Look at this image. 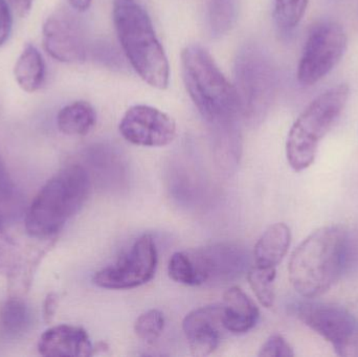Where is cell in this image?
Returning <instances> with one entry per match:
<instances>
[{
    "instance_id": "obj_1",
    "label": "cell",
    "mask_w": 358,
    "mask_h": 357,
    "mask_svg": "<svg viewBox=\"0 0 358 357\" xmlns=\"http://www.w3.org/2000/svg\"><path fill=\"white\" fill-rule=\"evenodd\" d=\"M348 252V234L341 226L311 233L292 253L288 272L294 289L306 299L327 293L342 276Z\"/></svg>"
},
{
    "instance_id": "obj_2",
    "label": "cell",
    "mask_w": 358,
    "mask_h": 357,
    "mask_svg": "<svg viewBox=\"0 0 358 357\" xmlns=\"http://www.w3.org/2000/svg\"><path fill=\"white\" fill-rule=\"evenodd\" d=\"M90 191V173L82 166H67L57 172L27 211V234L35 239L57 238L65 224L83 207Z\"/></svg>"
},
{
    "instance_id": "obj_3",
    "label": "cell",
    "mask_w": 358,
    "mask_h": 357,
    "mask_svg": "<svg viewBox=\"0 0 358 357\" xmlns=\"http://www.w3.org/2000/svg\"><path fill=\"white\" fill-rule=\"evenodd\" d=\"M113 19L124 54L134 71L149 85L166 89L169 62L148 13L134 1L115 0Z\"/></svg>"
},
{
    "instance_id": "obj_4",
    "label": "cell",
    "mask_w": 358,
    "mask_h": 357,
    "mask_svg": "<svg viewBox=\"0 0 358 357\" xmlns=\"http://www.w3.org/2000/svg\"><path fill=\"white\" fill-rule=\"evenodd\" d=\"M181 71L189 98L208 126L239 121L235 87L229 83L210 52L199 44L181 52Z\"/></svg>"
},
{
    "instance_id": "obj_5",
    "label": "cell",
    "mask_w": 358,
    "mask_h": 357,
    "mask_svg": "<svg viewBox=\"0 0 358 357\" xmlns=\"http://www.w3.org/2000/svg\"><path fill=\"white\" fill-rule=\"evenodd\" d=\"M349 86L340 84L315 99L290 128L286 140V156L294 171L313 165L317 147L342 115L349 99Z\"/></svg>"
},
{
    "instance_id": "obj_6",
    "label": "cell",
    "mask_w": 358,
    "mask_h": 357,
    "mask_svg": "<svg viewBox=\"0 0 358 357\" xmlns=\"http://www.w3.org/2000/svg\"><path fill=\"white\" fill-rule=\"evenodd\" d=\"M277 75L264 50L243 46L235 61V87L240 117L250 126L262 123L277 92Z\"/></svg>"
},
{
    "instance_id": "obj_7",
    "label": "cell",
    "mask_w": 358,
    "mask_h": 357,
    "mask_svg": "<svg viewBox=\"0 0 358 357\" xmlns=\"http://www.w3.org/2000/svg\"><path fill=\"white\" fill-rule=\"evenodd\" d=\"M348 37L336 21H321L309 31L298 66V81L313 86L325 78L344 57Z\"/></svg>"
},
{
    "instance_id": "obj_8",
    "label": "cell",
    "mask_w": 358,
    "mask_h": 357,
    "mask_svg": "<svg viewBox=\"0 0 358 357\" xmlns=\"http://www.w3.org/2000/svg\"><path fill=\"white\" fill-rule=\"evenodd\" d=\"M298 318L329 342L338 356H358V320L343 306L306 301L296 307Z\"/></svg>"
},
{
    "instance_id": "obj_9",
    "label": "cell",
    "mask_w": 358,
    "mask_h": 357,
    "mask_svg": "<svg viewBox=\"0 0 358 357\" xmlns=\"http://www.w3.org/2000/svg\"><path fill=\"white\" fill-rule=\"evenodd\" d=\"M157 266V249L150 235H144L113 265L96 272L92 282L105 289H131L152 280Z\"/></svg>"
},
{
    "instance_id": "obj_10",
    "label": "cell",
    "mask_w": 358,
    "mask_h": 357,
    "mask_svg": "<svg viewBox=\"0 0 358 357\" xmlns=\"http://www.w3.org/2000/svg\"><path fill=\"white\" fill-rule=\"evenodd\" d=\"M187 253L195 272L197 286L208 282L236 280L250 268L248 251L236 243H215Z\"/></svg>"
},
{
    "instance_id": "obj_11",
    "label": "cell",
    "mask_w": 358,
    "mask_h": 357,
    "mask_svg": "<svg viewBox=\"0 0 358 357\" xmlns=\"http://www.w3.org/2000/svg\"><path fill=\"white\" fill-rule=\"evenodd\" d=\"M42 42L45 52L63 63H82L87 57V43L78 17L66 8L52 13L43 24Z\"/></svg>"
},
{
    "instance_id": "obj_12",
    "label": "cell",
    "mask_w": 358,
    "mask_h": 357,
    "mask_svg": "<svg viewBox=\"0 0 358 357\" xmlns=\"http://www.w3.org/2000/svg\"><path fill=\"white\" fill-rule=\"evenodd\" d=\"M120 132L136 146L164 147L176 140L178 127L167 113L148 105H134L122 117Z\"/></svg>"
},
{
    "instance_id": "obj_13",
    "label": "cell",
    "mask_w": 358,
    "mask_h": 357,
    "mask_svg": "<svg viewBox=\"0 0 358 357\" xmlns=\"http://www.w3.org/2000/svg\"><path fill=\"white\" fill-rule=\"evenodd\" d=\"M183 333L194 356H210L218 348L222 330V308L218 304L197 308L187 314Z\"/></svg>"
},
{
    "instance_id": "obj_14",
    "label": "cell",
    "mask_w": 358,
    "mask_h": 357,
    "mask_svg": "<svg viewBox=\"0 0 358 357\" xmlns=\"http://www.w3.org/2000/svg\"><path fill=\"white\" fill-rule=\"evenodd\" d=\"M38 351L48 357H87L94 354V347L82 327L58 325L44 331L38 342Z\"/></svg>"
},
{
    "instance_id": "obj_15",
    "label": "cell",
    "mask_w": 358,
    "mask_h": 357,
    "mask_svg": "<svg viewBox=\"0 0 358 357\" xmlns=\"http://www.w3.org/2000/svg\"><path fill=\"white\" fill-rule=\"evenodd\" d=\"M221 308L223 327L234 335H243L252 330L260 316L256 304L237 286L225 291Z\"/></svg>"
},
{
    "instance_id": "obj_16",
    "label": "cell",
    "mask_w": 358,
    "mask_h": 357,
    "mask_svg": "<svg viewBox=\"0 0 358 357\" xmlns=\"http://www.w3.org/2000/svg\"><path fill=\"white\" fill-rule=\"evenodd\" d=\"M215 163L223 173L234 171L242 153V136L239 121L225 122L210 126Z\"/></svg>"
},
{
    "instance_id": "obj_17",
    "label": "cell",
    "mask_w": 358,
    "mask_h": 357,
    "mask_svg": "<svg viewBox=\"0 0 358 357\" xmlns=\"http://www.w3.org/2000/svg\"><path fill=\"white\" fill-rule=\"evenodd\" d=\"M292 242V232L285 224L269 226L255 247V264L264 268H277L287 254Z\"/></svg>"
},
{
    "instance_id": "obj_18",
    "label": "cell",
    "mask_w": 358,
    "mask_h": 357,
    "mask_svg": "<svg viewBox=\"0 0 358 357\" xmlns=\"http://www.w3.org/2000/svg\"><path fill=\"white\" fill-rule=\"evenodd\" d=\"M17 83L24 92H37L45 81V63L38 48L27 44L14 67Z\"/></svg>"
},
{
    "instance_id": "obj_19",
    "label": "cell",
    "mask_w": 358,
    "mask_h": 357,
    "mask_svg": "<svg viewBox=\"0 0 358 357\" xmlns=\"http://www.w3.org/2000/svg\"><path fill=\"white\" fill-rule=\"evenodd\" d=\"M94 107L85 101L66 105L57 115V126L62 133L71 136H84L96 125Z\"/></svg>"
},
{
    "instance_id": "obj_20",
    "label": "cell",
    "mask_w": 358,
    "mask_h": 357,
    "mask_svg": "<svg viewBox=\"0 0 358 357\" xmlns=\"http://www.w3.org/2000/svg\"><path fill=\"white\" fill-rule=\"evenodd\" d=\"M31 326V312L23 297L10 296L0 307V333L8 340L22 337Z\"/></svg>"
},
{
    "instance_id": "obj_21",
    "label": "cell",
    "mask_w": 358,
    "mask_h": 357,
    "mask_svg": "<svg viewBox=\"0 0 358 357\" xmlns=\"http://www.w3.org/2000/svg\"><path fill=\"white\" fill-rule=\"evenodd\" d=\"M277 277L275 268L250 266L248 272V280L261 305L273 307L275 303V280Z\"/></svg>"
},
{
    "instance_id": "obj_22",
    "label": "cell",
    "mask_w": 358,
    "mask_h": 357,
    "mask_svg": "<svg viewBox=\"0 0 358 357\" xmlns=\"http://www.w3.org/2000/svg\"><path fill=\"white\" fill-rule=\"evenodd\" d=\"M238 14L237 0H208V21L215 37H220L235 24Z\"/></svg>"
},
{
    "instance_id": "obj_23",
    "label": "cell",
    "mask_w": 358,
    "mask_h": 357,
    "mask_svg": "<svg viewBox=\"0 0 358 357\" xmlns=\"http://www.w3.org/2000/svg\"><path fill=\"white\" fill-rule=\"evenodd\" d=\"M309 0H275V19L281 29H292L302 20Z\"/></svg>"
},
{
    "instance_id": "obj_24",
    "label": "cell",
    "mask_w": 358,
    "mask_h": 357,
    "mask_svg": "<svg viewBox=\"0 0 358 357\" xmlns=\"http://www.w3.org/2000/svg\"><path fill=\"white\" fill-rule=\"evenodd\" d=\"M165 328V316L157 309H150L138 316L134 326L138 339L146 343L157 341Z\"/></svg>"
},
{
    "instance_id": "obj_25",
    "label": "cell",
    "mask_w": 358,
    "mask_h": 357,
    "mask_svg": "<svg viewBox=\"0 0 358 357\" xmlns=\"http://www.w3.org/2000/svg\"><path fill=\"white\" fill-rule=\"evenodd\" d=\"M170 278L180 284L197 286L195 272L187 252H178L172 256L168 266Z\"/></svg>"
},
{
    "instance_id": "obj_26",
    "label": "cell",
    "mask_w": 358,
    "mask_h": 357,
    "mask_svg": "<svg viewBox=\"0 0 358 357\" xmlns=\"http://www.w3.org/2000/svg\"><path fill=\"white\" fill-rule=\"evenodd\" d=\"M20 254L10 235L4 228L0 217V274L10 275L18 262Z\"/></svg>"
},
{
    "instance_id": "obj_27",
    "label": "cell",
    "mask_w": 358,
    "mask_h": 357,
    "mask_svg": "<svg viewBox=\"0 0 358 357\" xmlns=\"http://www.w3.org/2000/svg\"><path fill=\"white\" fill-rule=\"evenodd\" d=\"M294 349L282 335H273L266 340L261 347L259 356L261 357H292Z\"/></svg>"
},
{
    "instance_id": "obj_28",
    "label": "cell",
    "mask_w": 358,
    "mask_h": 357,
    "mask_svg": "<svg viewBox=\"0 0 358 357\" xmlns=\"http://www.w3.org/2000/svg\"><path fill=\"white\" fill-rule=\"evenodd\" d=\"M15 197H16V187L0 154V205L6 207L8 203L14 201Z\"/></svg>"
},
{
    "instance_id": "obj_29",
    "label": "cell",
    "mask_w": 358,
    "mask_h": 357,
    "mask_svg": "<svg viewBox=\"0 0 358 357\" xmlns=\"http://www.w3.org/2000/svg\"><path fill=\"white\" fill-rule=\"evenodd\" d=\"M13 27V16L10 4L6 0H0V48L10 38Z\"/></svg>"
},
{
    "instance_id": "obj_30",
    "label": "cell",
    "mask_w": 358,
    "mask_h": 357,
    "mask_svg": "<svg viewBox=\"0 0 358 357\" xmlns=\"http://www.w3.org/2000/svg\"><path fill=\"white\" fill-rule=\"evenodd\" d=\"M58 306L59 296L56 293H48L43 304V318L46 324H50L54 320Z\"/></svg>"
},
{
    "instance_id": "obj_31",
    "label": "cell",
    "mask_w": 358,
    "mask_h": 357,
    "mask_svg": "<svg viewBox=\"0 0 358 357\" xmlns=\"http://www.w3.org/2000/svg\"><path fill=\"white\" fill-rule=\"evenodd\" d=\"M34 0H8L12 10L20 18H25L31 12Z\"/></svg>"
},
{
    "instance_id": "obj_32",
    "label": "cell",
    "mask_w": 358,
    "mask_h": 357,
    "mask_svg": "<svg viewBox=\"0 0 358 357\" xmlns=\"http://www.w3.org/2000/svg\"><path fill=\"white\" fill-rule=\"evenodd\" d=\"M69 2L75 10H79V12L87 10L92 4V0H69Z\"/></svg>"
},
{
    "instance_id": "obj_33",
    "label": "cell",
    "mask_w": 358,
    "mask_h": 357,
    "mask_svg": "<svg viewBox=\"0 0 358 357\" xmlns=\"http://www.w3.org/2000/svg\"><path fill=\"white\" fill-rule=\"evenodd\" d=\"M127 1H134V0H127Z\"/></svg>"
}]
</instances>
